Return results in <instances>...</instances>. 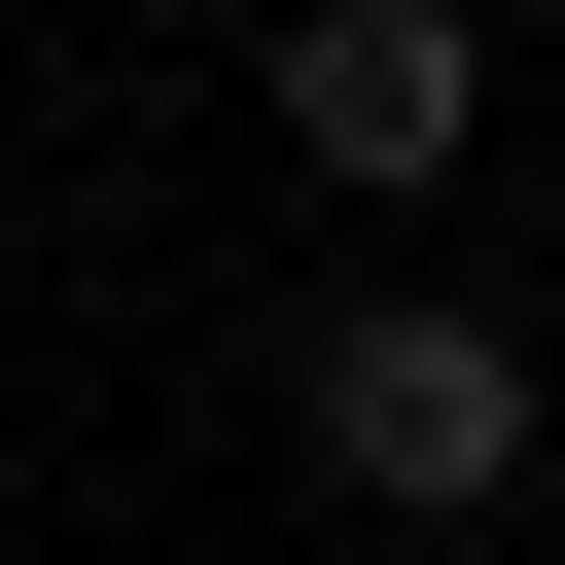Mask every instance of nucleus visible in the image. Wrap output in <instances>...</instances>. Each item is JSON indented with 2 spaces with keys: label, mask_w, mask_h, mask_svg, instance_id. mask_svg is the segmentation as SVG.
Instances as JSON below:
<instances>
[{
  "label": "nucleus",
  "mask_w": 565,
  "mask_h": 565,
  "mask_svg": "<svg viewBox=\"0 0 565 565\" xmlns=\"http://www.w3.org/2000/svg\"><path fill=\"white\" fill-rule=\"evenodd\" d=\"M318 494H388V530H494V494H530V353H494L459 282H353V318H318Z\"/></svg>",
  "instance_id": "1"
},
{
  "label": "nucleus",
  "mask_w": 565,
  "mask_h": 565,
  "mask_svg": "<svg viewBox=\"0 0 565 565\" xmlns=\"http://www.w3.org/2000/svg\"><path fill=\"white\" fill-rule=\"evenodd\" d=\"M247 106H282V177H353V212H388V177H459V141H494V35H459V0H282V71H247Z\"/></svg>",
  "instance_id": "2"
}]
</instances>
